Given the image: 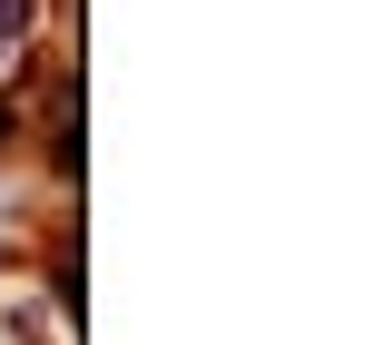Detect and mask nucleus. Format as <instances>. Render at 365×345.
Masks as SVG:
<instances>
[{
	"label": "nucleus",
	"instance_id": "obj_2",
	"mask_svg": "<svg viewBox=\"0 0 365 345\" xmlns=\"http://www.w3.org/2000/svg\"><path fill=\"white\" fill-rule=\"evenodd\" d=\"M0 128H10V118H0Z\"/></svg>",
	"mask_w": 365,
	"mask_h": 345
},
{
	"label": "nucleus",
	"instance_id": "obj_1",
	"mask_svg": "<svg viewBox=\"0 0 365 345\" xmlns=\"http://www.w3.org/2000/svg\"><path fill=\"white\" fill-rule=\"evenodd\" d=\"M30 30V0H0V59H10V40Z\"/></svg>",
	"mask_w": 365,
	"mask_h": 345
}]
</instances>
